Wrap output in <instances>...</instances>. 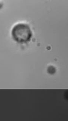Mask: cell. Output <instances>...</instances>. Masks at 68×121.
Instances as JSON below:
<instances>
[{
  "label": "cell",
  "mask_w": 68,
  "mask_h": 121,
  "mask_svg": "<svg viewBox=\"0 0 68 121\" xmlns=\"http://www.w3.org/2000/svg\"><path fill=\"white\" fill-rule=\"evenodd\" d=\"M11 36L14 41L20 44L28 43L31 40L33 33L30 26L24 23H19L12 28Z\"/></svg>",
  "instance_id": "6da1fadb"
}]
</instances>
